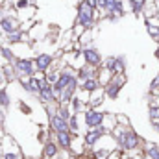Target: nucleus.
Listing matches in <instances>:
<instances>
[{
    "label": "nucleus",
    "mask_w": 159,
    "mask_h": 159,
    "mask_svg": "<svg viewBox=\"0 0 159 159\" xmlns=\"http://www.w3.org/2000/svg\"><path fill=\"white\" fill-rule=\"evenodd\" d=\"M0 28H2L6 34H13V32L20 30V28H19V20H17L15 17H11V15L0 19Z\"/></svg>",
    "instance_id": "obj_11"
},
{
    "label": "nucleus",
    "mask_w": 159,
    "mask_h": 159,
    "mask_svg": "<svg viewBox=\"0 0 159 159\" xmlns=\"http://www.w3.org/2000/svg\"><path fill=\"white\" fill-rule=\"evenodd\" d=\"M81 56H83V61H85V65H89V67H94V69H98V67H100V63H102V56H100V52H98L96 48H93V46H87V48H83Z\"/></svg>",
    "instance_id": "obj_9"
},
{
    "label": "nucleus",
    "mask_w": 159,
    "mask_h": 159,
    "mask_svg": "<svg viewBox=\"0 0 159 159\" xmlns=\"http://www.w3.org/2000/svg\"><path fill=\"white\" fill-rule=\"evenodd\" d=\"M30 6V0H17V7L19 9H24V7H28Z\"/></svg>",
    "instance_id": "obj_22"
},
{
    "label": "nucleus",
    "mask_w": 159,
    "mask_h": 159,
    "mask_svg": "<svg viewBox=\"0 0 159 159\" xmlns=\"http://www.w3.org/2000/svg\"><path fill=\"white\" fill-rule=\"evenodd\" d=\"M19 109H20V113H24V115H30V113H32V107H30V106H26L24 102H20V104H19Z\"/></svg>",
    "instance_id": "obj_21"
},
{
    "label": "nucleus",
    "mask_w": 159,
    "mask_h": 159,
    "mask_svg": "<svg viewBox=\"0 0 159 159\" xmlns=\"http://www.w3.org/2000/svg\"><path fill=\"white\" fill-rule=\"evenodd\" d=\"M0 137H2V133H0Z\"/></svg>",
    "instance_id": "obj_25"
},
{
    "label": "nucleus",
    "mask_w": 159,
    "mask_h": 159,
    "mask_svg": "<svg viewBox=\"0 0 159 159\" xmlns=\"http://www.w3.org/2000/svg\"><path fill=\"white\" fill-rule=\"evenodd\" d=\"M0 54H2V57H4V59H6L7 63H13V61L17 59V57L13 56V52H11V50H9L7 46H0Z\"/></svg>",
    "instance_id": "obj_18"
},
{
    "label": "nucleus",
    "mask_w": 159,
    "mask_h": 159,
    "mask_svg": "<svg viewBox=\"0 0 159 159\" xmlns=\"http://www.w3.org/2000/svg\"><path fill=\"white\" fill-rule=\"evenodd\" d=\"M146 26H148V34L154 39H159V26H152V24H146Z\"/></svg>",
    "instance_id": "obj_20"
},
{
    "label": "nucleus",
    "mask_w": 159,
    "mask_h": 159,
    "mask_svg": "<svg viewBox=\"0 0 159 159\" xmlns=\"http://www.w3.org/2000/svg\"><path fill=\"white\" fill-rule=\"evenodd\" d=\"M56 109H57V107H56ZM48 126H50V131H52V133L67 131V129H69V120H65L57 111H54V113L48 115Z\"/></svg>",
    "instance_id": "obj_8"
},
{
    "label": "nucleus",
    "mask_w": 159,
    "mask_h": 159,
    "mask_svg": "<svg viewBox=\"0 0 159 159\" xmlns=\"http://www.w3.org/2000/svg\"><path fill=\"white\" fill-rule=\"evenodd\" d=\"M148 115H150V120L152 122H157L159 120V106H150Z\"/></svg>",
    "instance_id": "obj_19"
},
{
    "label": "nucleus",
    "mask_w": 159,
    "mask_h": 159,
    "mask_svg": "<svg viewBox=\"0 0 159 159\" xmlns=\"http://www.w3.org/2000/svg\"><path fill=\"white\" fill-rule=\"evenodd\" d=\"M98 89H102V85H100V81L96 78L85 80V81L80 83V91H83V93H87V94H91V93H94V91H98Z\"/></svg>",
    "instance_id": "obj_12"
},
{
    "label": "nucleus",
    "mask_w": 159,
    "mask_h": 159,
    "mask_svg": "<svg viewBox=\"0 0 159 159\" xmlns=\"http://www.w3.org/2000/svg\"><path fill=\"white\" fill-rule=\"evenodd\" d=\"M106 117H107V115H106L104 111L87 107V111L83 113V124H85V128H87V129H94V128H100V126H104Z\"/></svg>",
    "instance_id": "obj_4"
},
{
    "label": "nucleus",
    "mask_w": 159,
    "mask_h": 159,
    "mask_svg": "<svg viewBox=\"0 0 159 159\" xmlns=\"http://www.w3.org/2000/svg\"><path fill=\"white\" fill-rule=\"evenodd\" d=\"M96 7H93L87 0H81L78 4V24L83 28V30H91L93 24H94V11Z\"/></svg>",
    "instance_id": "obj_2"
},
{
    "label": "nucleus",
    "mask_w": 159,
    "mask_h": 159,
    "mask_svg": "<svg viewBox=\"0 0 159 159\" xmlns=\"http://www.w3.org/2000/svg\"><path fill=\"white\" fill-rule=\"evenodd\" d=\"M17 70L19 76H26V78H32L35 76V65H34V59H26V57H17L13 63H11Z\"/></svg>",
    "instance_id": "obj_5"
},
{
    "label": "nucleus",
    "mask_w": 159,
    "mask_h": 159,
    "mask_svg": "<svg viewBox=\"0 0 159 159\" xmlns=\"http://www.w3.org/2000/svg\"><path fill=\"white\" fill-rule=\"evenodd\" d=\"M106 135H109V129L106 128V126H100V128H94V129H87L85 133H83V148H87V150H93V148H96V144L106 137Z\"/></svg>",
    "instance_id": "obj_3"
},
{
    "label": "nucleus",
    "mask_w": 159,
    "mask_h": 159,
    "mask_svg": "<svg viewBox=\"0 0 159 159\" xmlns=\"http://www.w3.org/2000/svg\"><path fill=\"white\" fill-rule=\"evenodd\" d=\"M111 137L115 139L117 148H119L120 152H124V154H129L133 150H139L141 144H144L143 139L139 137V133H135V129L129 128V126H120V124H117L115 129L111 131Z\"/></svg>",
    "instance_id": "obj_1"
},
{
    "label": "nucleus",
    "mask_w": 159,
    "mask_h": 159,
    "mask_svg": "<svg viewBox=\"0 0 159 159\" xmlns=\"http://www.w3.org/2000/svg\"><path fill=\"white\" fill-rule=\"evenodd\" d=\"M0 159H22V152L15 146L13 150H6L0 154Z\"/></svg>",
    "instance_id": "obj_14"
},
{
    "label": "nucleus",
    "mask_w": 159,
    "mask_h": 159,
    "mask_svg": "<svg viewBox=\"0 0 159 159\" xmlns=\"http://www.w3.org/2000/svg\"><path fill=\"white\" fill-rule=\"evenodd\" d=\"M34 65H35V70H37L39 74H44L46 70L52 69V65H54V57H52L50 54H39V56L34 59Z\"/></svg>",
    "instance_id": "obj_10"
},
{
    "label": "nucleus",
    "mask_w": 159,
    "mask_h": 159,
    "mask_svg": "<svg viewBox=\"0 0 159 159\" xmlns=\"http://www.w3.org/2000/svg\"><path fill=\"white\" fill-rule=\"evenodd\" d=\"M61 156V148L57 146V143L54 139H48L43 143L41 148V159H59Z\"/></svg>",
    "instance_id": "obj_7"
},
{
    "label": "nucleus",
    "mask_w": 159,
    "mask_h": 159,
    "mask_svg": "<svg viewBox=\"0 0 159 159\" xmlns=\"http://www.w3.org/2000/svg\"><path fill=\"white\" fill-rule=\"evenodd\" d=\"M152 126H154V129L159 133V120H157V122H152Z\"/></svg>",
    "instance_id": "obj_23"
},
{
    "label": "nucleus",
    "mask_w": 159,
    "mask_h": 159,
    "mask_svg": "<svg viewBox=\"0 0 159 159\" xmlns=\"http://www.w3.org/2000/svg\"><path fill=\"white\" fill-rule=\"evenodd\" d=\"M24 39H26V35H24L22 30H17V32H13V34H7V43L17 44V43H22Z\"/></svg>",
    "instance_id": "obj_15"
},
{
    "label": "nucleus",
    "mask_w": 159,
    "mask_h": 159,
    "mask_svg": "<svg viewBox=\"0 0 159 159\" xmlns=\"http://www.w3.org/2000/svg\"><path fill=\"white\" fill-rule=\"evenodd\" d=\"M156 56H157V57H159V50H157V52H156Z\"/></svg>",
    "instance_id": "obj_24"
},
{
    "label": "nucleus",
    "mask_w": 159,
    "mask_h": 159,
    "mask_svg": "<svg viewBox=\"0 0 159 159\" xmlns=\"http://www.w3.org/2000/svg\"><path fill=\"white\" fill-rule=\"evenodd\" d=\"M80 117L78 115H72L70 117V120H69V129L74 133V135H80Z\"/></svg>",
    "instance_id": "obj_17"
},
{
    "label": "nucleus",
    "mask_w": 159,
    "mask_h": 159,
    "mask_svg": "<svg viewBox=\"0 0 159 159\" xmlns=\"http://www.w3.org/2000/svg\"><path fill=\"white\" fill-rule=\"evenodd\" d=\"M0 106H2V109H7L11 106V98H9V94L4 87L0 89Z\"/></svg>",
    "instance_id": "obj_16"
},
{
    "label": "nucleus",
    "mask_w": 159,
    "mask_h": 159,
    "mask_svg": "<svg viewBox=\"0 0 159 159\" xmlns=\"http://www.w3.org/2000/svg\"><path fill=\"white\" fill-rule=\"evenodd\" d=\"M54 135V141L57 143V146L63 150V152H72V143H74V133L70 129L67 131H57V133H52Z\"/></svg>",
    "instance_id": "obj_6"
},
{
    "label": "nucleus",
    "mask_w": 159,
    "mask_h": 159,
    "mask_svg": "<svg viewBox=\"0 0 159 159\" xmlns=\"http://www.w3.org/2000/svg\"><path fill=\"white\" fill-rule=\"evenodd\" d=\"M143 152H144V157L146 159H159V144L156 143H144L143 144Z\"/></svg>",
    "instance_id": "obj_13"
}]
</instances>
